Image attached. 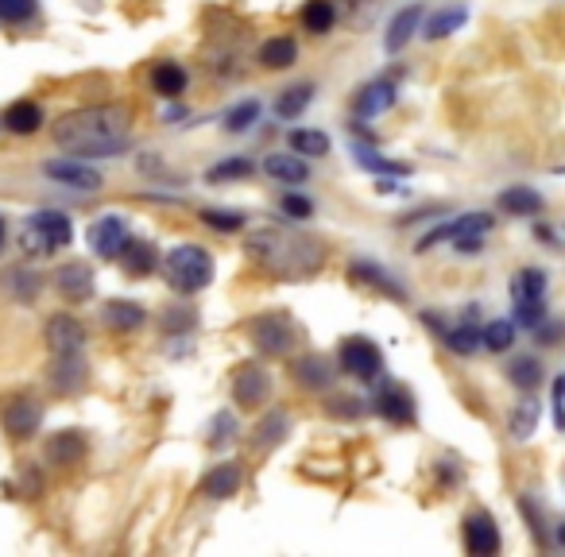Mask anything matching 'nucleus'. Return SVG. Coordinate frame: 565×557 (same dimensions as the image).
Listing matches in <instances>:
<instances>
[{
	"instance_id": "obj_1",
	"label": "nucleus",
	"mask_w": 565,
	"mask_h": 557,
	"mask_svg": "<svg viewBox=\"0 0 565 557\" xmlns=\"http://www.w3.org/2000/svg\"><path fill=\"white\" fill-rule=\"evenodd\" d=\"M132 136V120L117 105H90V109H74L59 117L55 124V144L66 155H78V159H109L120 155L128 147Z\"/></svg>"
},
{
	"instance_id": "obj_2",
	"label": "nucleus",
	"mask_w": 565,
	"mask_h": 557,
	"mask_svg": "<svg viewBox=\"0 0 565 557\" xmlns=\"http://www.w3.org/2000/svg\"><path fill=\"white\" fill-rule=\"evenodd\" d=\"M248 256L260 267H268L271 275H283V279H306L322 267V248L314 240H302L291 233H275L264 229L248 240Z\"/></svg>"
},
{
	"instance_id": "obj_3",
	"label": "nucleus",
	"mask_w": 565,
	"mask_h": 557,
	"mask_svg": "<svg viewBox=\"0 0 565 557\" xmlns=\"http://www.w3.org/2000/svg\"><path fill=\"white\" fill-rule=\"evenodd\" d=\"M163 271H167V283L182 294H198L213 283V260H209L206 248H198V244L171 248L167 260H163Z\"/></svg>"
},
{
	"instance_id": "obj_4",
	"label": "nucleus",
	"mask_w": 565,
	"mask_h": 557,
	"mask_svg": "<svg viewBox=\"0 0 565 557\" xmlns=\"http://www.w3.org/2000/svg\"><path fill=\"white\" fill-rule=\"evenodd\" d=\"M70 236H74V225H70L66 213H59V209H39V213H31L28 221H24L20 244H24L28 256L43 260V256H55L59 248H66Z\"/></svg>"
},
{
	"instance_id": "obj_5",
	"label": "nucleus",
	"mask_w": 565,
	"mask_h": 557,
	"mask_svg": "<svg viewBox=\"0 0 565 557\" xmlns=\"http://www.w3.org/2000/svg\"><path fill=\"white\" fill-rule=\"evenodd\" d=\"M39 422H43V403L39 399H31V395H12V399H4V407H0V426H4V434L16 441L31 438L35 430H39Z\"/></svg>"
},
{
	"instance_id": "obj_6",
	"label": "nucleus",
	"mask_w": 565,
	"mask_h": 557,
	"mask_svg": "<svg viewBox=\"0 0 565 557\" xmlns=\"http://www.w3.org/2000/svg\"><path fill=\"white\" fill-rule=\"evenodd\" d=\"M248 333H252V341H256V349L260 352L283 356V352H291V345H295L298 329L287 314H264V318L248 322Z\"/></svg>"
},
{
	"instance_id": "obj_7",
	"label": "nucleus",
	"mask_w": 565,
	"mask_h": 557,
	"mask_svg": "<svg viewBox=\"0 0 565 557\" xmlns=\"http://www.w3.org/2000/svg\"><path fill=\"white\" fill-rule=\"evenodd\" d=\"M341 368L357 380H380L384 372V352L376 349L368 337H349L341 345Z\"/></svg>"
},
{
	"instance_id": "obj_8",
	"label": "nucleus",
	"mask_w": 565,
	"mask_h": 557,
	"mask_svg": "<svg viewBox=\"0 0 565 557\" xmlns=\"http://www.w3.org/2000/svg\"><path fill=\"white\" fill-rule=\"evenodd\" d=\"M43 175L55 178L59 186H70V190H101V175L93 171L90 163H82L78 155L74 159H51L47 167H43Z\"/></svg>"
},
{
	"instance_id": "obj_9",
	"label": "nucleus",
	"mask_w": 565,
	"mask_h": 557,
	"mask_svg": "<svg viewBox=\"0 0 565 557\" xmlns=\"http://www.w3.org/2000/svg\"><path fill=\"white\" fill-rule=\"evenodd\" d=\"M124 244H128V225L117 213H109V217H101V221L90 225V248L101 260H117Z\"/></svg>"
},
{
	"instance_id": "obj_10",
	"label": "nucleus",
	"mask_w": 565,
	"mask_h": 557,
	"mask_svg": "<svg viewBox=\"0 0 565 557\" xmlns=\"http://www.w3.org/2000/svg\"><path fill=\"white\" fill-rule=\"evenodd\" d=\"M90 380V368L82 360V352H55V364H51V387L59 395H74L82 391Z\"/></svg>"
},
{
	"instance_id": "obj_11",
	"label": "nucleus",
	"mask_w": 565,
	"mask_h": 557,
	"mask_svg": "<svg viewBox=\"0 0 565 557\" xmlns=\"http://www.w3.org/2000/svg\"><path fill=\"white\" fill-rule=\"evenodd\" d=\"M465 550L476 557H492L500 550V530H496V519L488 511H473L465 519Z\"/></svg>"
},
{
	"instance_id": "obj_12",
	"label": "nucleus",
	"mask_w": 565,
	"mask_h": 557,
	"mask_svg": "<svg viewBox=\"0 0 565 557\" xmlns=\"http://www.w3.org/2000/svg\"><path fill=\"white\" fill-rule=\"evenodd\" d=\"M492 229V217L488 213H469V217H457V221H449L442 229H434V233H426L418 240V252H430L434 244H442V240H461V236H484Z\"/></svg>"
},
{
	"instance_id": "obj_13",
	"label": "nucleus",
	"mask_w": 565,
	"mask_h": 557,
	"mask_svg": "<svg viewBox=\"0 0 565 557\" xmlns=\"http://www.w3.org/2000/svg\"><path fill=\"white\" fill-rule=\"evenodd\" d=\"M268 391H271V380L260 364H244V368H237L233 395H237L240 407H260V403H268Z\"/></svg>"
},
{
	"instance_id": "obj_14",
	"label": "nucleus",
	"mask_w": 565,
	"mask_h": 557,
	"mask_svg": "<svg viewBox=\"0 0 565 557\" xmlns=\"http://www.w3.org/2000/svg\"><path fill=\"white\" fill-rule=\"evenodd\" d=\"M55 287L66 302H82V298H90L93 294V267L82 264V260H70V264L59 267V275H55Z\"/></svg>"
},
{
	"instance_id": "obj_15",
	"label": "nucleus",
	"mask_w": 565,
	"mask_h": 557,
	"mask_svg": "<svg viewBox=\"0 0 565 557\" xmlns=\"http://www.w3.org/2000/svg\"><path fill=\"white\" fill-rule=\"evenodd\" d=\"M376 411L384 414L387 422H399V426H411V422H415V395H411L407 387H399V383H391V387H384V391L376 395Z\"/></svg>"
},
{
	"instance_id": "obj_16",
	"label": "nucleus",
	"mask_w": 565,
	"mask_h": 557,
	"mask_svg": "<svg viewBox=\"0 0 565 557\" xmlns=\"http://www.w3.org/2000/svg\"><path fill=\"white\" fill-rule=\"evenodd\" d=\"M47 345H51V352H82V345H86V325L78 322V318H70V314L51 318L47 322Z\"/></svg>"
},
{
	"instance_id": "obj_17",
	"label": "nucleus",
	"mask_w": 565,
	"mask_h": 557,
	"mask_svg": "<svg viewBox=\"0 0 565 557\" xmlns=\"http://www.w3.org/2000/svg\"><path fill=\"white\" fill-rule=\"evenodd\" d=\"M395 105V82L391 78H380V82H368V86L357 93V117L360 120H372L387 113Z\"/></svg>"
},
{
	"instance_id": "obj_18",
	"label": "nucleus",
	"mask_w": 565,
	"mask_h": 557,
	"mask_svg": "<svg viewBox=\"0 0 565 557\" xmlns=\"http://www.w3.org/2000/svg\"><path fill=\"white\" fill-rule=\"evenodd\" d=\"M86 457V438L78 430H62L59 438L47 441V461L59 465V469H70V465H82Z\"/></svg>"
},
{
	"instance_id": "obj_19",
	"label": "nucleus",
	"mask_w": 565,
	"mask_h": 557,
	"mask_svg": "<svg viewBox=\"0 0 565 557\" xmlns=\"http://www.w3.org/2000/svg\"><path fill=\"white\" fill-rule=\"evenodd\" d=\"M349 275L357 279V283H364V287H376V291H384L387 298H395V302H407V291H403V283L399 279H391L384 267H376V264H353L349 267Z\"/></svg>"
},
{
	"instance_id": "obj_20",
	"label": "nucleus",
	"mask_w": 565,
	"mask_h": 557,
	"mask_svg": "<svg viewBox=\"0 0 565 557\" xmlns=\"http://www.w3.org/2000/svg\"><path fill=\"white\" fill-rule=\"evenodd\" d=\"M442 341L453 352H461V356H469V352H476L484 345V329H476V306H469L465 322L457 325V329H442Z\"/></svg>"
},
{
	"instance_id": "obj_21",
	"label": "nucleus",
	"mask_w": 565,
	"mask_h": 557,
	"mask_svg": "<svg viewBox=\"0 0 565 557\" xmlns=\"http://www.w3.org/2000/svg\"><path fill=\"white\" fill-rule=\"evenodd\" d=\"M418 24H422V8H418V4H407V8L391 20V28H387V39H384L387 51H391V55L403 51V47L411 43V35L418 31Z\"/></svg>"
},
{
	"instance_id": "obj_22",
	"label": "nucleus",
	"mask_w": 565,
	"mask_h": 557,
	"mask_svg": "<svg viewBox=\"0 0 565 557\" xmlns=\"http://www.w3.org/2000/svg\"><path fill=\"white\" fill-rule=\"evenodd\" d=\"M4 128L16 132V136H31V132L43 128V109H39L35 101H16V105H8V113H4Z\"/></svg>"
},
{
	"instance_id": "obj_23",
	"label": "nucleus",
	"mask_w": 565,
	"mask_h": 557,
	"mask_svg": "<svg viewBox=\"0 0 565 557\" xmlns=\"http://www.w3.org/2000/svg\"><path fill=\"white\" fill-rule=\"evenodd\" d=\"M264 171H268L271 178H279V182H287V186L306 182V175H310V167H306V159H302L298 151H291V155H268V159H264Z\"/></svg>"
},
{
	"instance_id": "obj_24",
	"label": "nucleus",
	"mask_w": 565,
	"mask_h": 557,
	"mask_svg": "<svg viewBox=\"0 0 565 557\" xmlns=\"http://www.w3.org/2000/svg\"><path fill=\"white\" fill-rule=\"evenodd\" d=\"M237 488H240V469H237V465H213V472H209L206 480H202V496H209V499L237 496Z\"/></svg>"
},
{
	"instance_id": "obj_25",
	"label": "nucleus",
	"mask_w": 565,
	"mask_h": 557,
	"mask_svg": "<svg viewBox=\"0 0 565 557\" xmlns=\"http://www.w3.org/2000/svg\"><path fill=\"white\" fill-rule=\"evenodd\" d=\"M117 260L128 275H151V271H155V248L144 244V240H128V244L120 248Z\"/></svg>"
},
{
	"instance_id": "obj_26",
	"label": "nucleus",
	"mask_w": 565,
	"mask_h": 557,
	"mask_svg": "<svg viewBox=\"0 0 565 557\" xmlns=\"http://www.w3.org/2000/svg\"><path fill=\"white\" fill-rule=\"evenodd\" d=\"M144 318H148V314H144V306H136V302H109V306H105V325L117 329V333L140 329Z\"/></svg>"
},
{
	"instance_id": "obj_27",
	"label": "nucleus",
	"mask_w": 565,
	"mask_h": 557,
	"mask_svg": "<svg viewBox=\"0 0 565 557\" xmlns=\"http://www.w3.org/2000/svg\"><path fill=\"white\" fill-rule=\"evenodd\" d=\"M511 298L515 302H542L546 298V275L535 267H523L515 279H511Z\"/></svg>"
},
{
	"instance_id": "obj_28",
	"label": "nucleus",
	"mask_w": 565,
	"mask_h": 557,
	"mask_svg": "<svg viewBox=\"0 0 565 557\" xmlns=\"http://www.w3.org/2000/svg\"><path fill=\"white\" fill-rule=\"evenodd\" d=\"M295 59H298V47H295V39H287V35L268 39V43L260 47V62H264L268 70H287V66H295Z\"/></svg>"
},
{
	"instance_id": "obj_29",
	"label": "nucleus",
	"mask_w": 565,
	"mask_h": 557,
	"mask_svg": "<svg viewBox=\"0 0 565 557\" xmlns=\"http://www.w3.org/2000/svg\"><path fill=\"white\" fill-rule=\"evenodd\" d=\"M465 20H469L465 8H442V12H434V16L422 24V35H426V39H446L453 31H461Z\"/></svg>"
},
{
	"instance_id": "obj_30",
	"label": "nucleus",
	"mask_w": 565,
	"mask_h": 557,
	"mask_svg": "<svg viewBox=\"0 0 565 557\" xmlns=\"http://www.w3.org/2000/svg\"><path fill=\"white\" fill-rule=\"evenodd\" d=\"M151 86H155V93H163V97H182V89H186V70L175 66V62H159V66L151 70Z\"/></svg>"
},
{
	"instance_id": "obj_31",
	"label": "nucleus",
	"mask_w": 565,
	"mask_h": 557,
	"mask_svg": "<svg viewBox=\"0 0 565 557\" xmlns=\"http://www.w3.org/2000/svg\"><path fill=\"white\" fill-rule=\"evenodd\" d=\"M333 20H337L333 0H310V4L302 8V28L314 31V35H326V31L333 28Z\"/></svg>"
},
{
	"instance_id": "obj_32",
	"label": "nucleus",
	"mask_w": 565,
	"mask_h": 557,
	"mask_svg": "<svg viewBox=\"0 0 565 557\" xmlns=\"http://www.w3.org/2000/svg\"><path fill=\"white\" fill-rule=\"evenodd\" d=\"M0 283H4V291L16 294L20 302H28V298H35V294H39V275H35V271H28V267H8Z\"/></svg>"
},
{
	"instance_id": "obj_33",
	"label": "nucleus",
	"mask_w": 565,
	"mask_h": 557,
	"mask_svg": "<svg viewBox=\"0 0 565 557\" xmlns=\"http://www.w3.org/2000/svg\"><path fill=\"white\" fill-rule=\"evenodd\" d=\"M500 206L507 213H515V217H531V213L542 209V198H538L535 190H527V186H511V190L500 194Z\"/></svg>"
},
{
	"instance_id": "obj_34",
	"label": "nucleus",
	"mask_w": 565,
	"mask_h": 557,
	"mask_svg": "<svg viewBox=\"0 0 565 557\" xmlns=\"http://www.w3.org/2000/svg\"><path fill=\"white\" fill-rule=\"evenodd\" d=\"M511 438H519V441H527L531 434L538 430V403L535 399H523L515 411H511Z\"/></svg>"
},
{
	"instance_id": "obj_35",
	"label": "nucleus",
	"mask_w": 565,
	"mask_h": 557,
	"mask_svg": "<svg viewBox=\"0 0 565 557\" xmlns=\"http://www.w3.org/2000/svg\"><path fill=\"white\" fill-rule=\"evenodd\" d=\"M291 151L310 155V159L329 155V136L326 132H314V128H295V132H291Z\"/></svg>"
},
{
	"instance_id": "obj_36",
	"label": "nucleus",
	"mask_w": 565,
	"mask_h": 557,
	"mask_svg": "<svg viewBox=\"0 0 565 557\" xmlns=\"http://www.w3.org/2000/svg\"><path fill=\"white\" fill-rule=\"evenodd\" d=\"M295 380L306 383V387H329L333 372H329V364L322 360V356H306V360H298L295 364Z\"/></svg>"
},
{
	"instance_id": "obj_37",
	"label": "nucleus",
	"mask_w": 565,
	"mask_h": 557,
	"mask_svg": "<svg viewBox=\"0 0 565 557\" xmlns=\"http://www.w3.org/2000/svg\"><path fill=\"white\" fill-rule=\"evenodd\" d=\"M287 426H291V422H287V414L279 411V414H268V418H264V422H260V426H256V449H271V445H279V441L287 438Z\"/></svg>"
},
{
	"instance_id": "obj_38",
	"label": "nucleus",
	"mask_w": 565,
	"mask_h": 557,
	"mask_svg": "<svg viewBox=\"0 0 565 557\" xmlns=\"http://www.w3.org/2000/svg\"><path fill=\"white\" fill-rule=\"evenodd\" d=\"M507 376L515 387H523V391H535L538 383H542V364H538L535 356H519L511 368H507Z\"/></svg>"
},
{
	"instance_id": "obj_39",
	"label": "nucleus",
	"mask_w": 565,
	"mask_h": 557,
	"mask_svg": "<svg viewBox=\"0 0 565 557\" xmlns=\"http://www.w3.org/2000/svg\"><path fill=\"white\" fill-rule=\"evenodd\" d=\"M310 93H314L310 86H291L283 97H279V101H275V113H279V117H287V120H295L298 113L310 105Z\"/></svg>"
},
{
	"instance_id": "obj_40",
	"label": "nucleus",
	"mask_w": 565,
	"mask_h": 557,
	"mask_svg": "<svg viewBox=\"0 0 565 557\" xmlns=\"http://www.w3.org/2000/svg\"><path fill=\"white\" fill-rule=\"evenodd\" d=\"M511 345H515V325H511V322H492V325H484V349L507 352Z\"/></svg>"
},
{
	"instance_id": "obj_41",
	"label": "nucleus",
	"mask_w": 565,
	"mask_h": 557,
	"mask_svg": "<svg viewBox=\"0 0 565 557\" xmlns=\"http://www.w3.org/2000/svg\"><path fill=\"white\" fill-rule=\"evenodd\" d=\"M357 163L364 171H376V175H407V167L403 163H391V159H380L376 151H368V147H357Z\"/></svg>"
},
{
	"instance_id": "obj_42",
	"label": "nucleus",
	"mask_w": 565,
	"mask_h": 557,
	"mask_svg": "<svg viewBox=\"0 0 565 557\" xmlns=\"http://www.w3.org/2000/svg\"><path fill=\"white\" fill-rule=\"evenodd\" d=\"M202 221H206L209 229H221V233H237V229H244V213H237V209H206Z\"/></svg>"
},
{
	"instance_id": "obj_43",
	"label": "nucleus",
	"mask_w": 565,
	"mask_h": 557,
	"mask_svg": "<svg viewBox=\"0 0 565 557\" xmlns=\"http://www.w3.org/2000/svg\"><path fill=\"white\" fill-rule=\"evenodd\" d=\"M256 117H260V101H244V105H237V109L225 117V128H229V132H244V128L256 124Z\"/></svg>"
},
{
	"instance_id": "obj_44",
	"label": "nucleus",
	"mask_w": 565,
	"mask_h": 557,
	"mask_svg": "<svg viewBox=\"0 0 565 557\" xmlns=\"http://www.w3.org/2000/svg\"><path fill=\"white\" fill-rule=\"evenodd\" d=\"M39 0H0V20L4 24H24L28 16H35Z\"/></svg>"
},
{
	"instance_id": "obj_45",
	"label": "nucleus",
	"mask_w": 565,
	"mask_h": 557,
	"mask_svg": "<svg viewBox=\"0 0 565 557\" xmlns=\"http://www.w3.org/2000/svg\"><path fill=\"white\" fill-rule=\"evenodd\" d=\"M233 434H237V418L229 411H221L213 418V426H209V441L213 445H225V441H233Z\"/></svg>"
},
{
	"instance_id": "obj_46",
	"label": "nucleus",
	"mask_w": 565,
	"mask_h": 557,
	"mask_svg": "<svg viewBox=\"0 0 565 557\" xmlns=\"http://www.w3.org/2000/svg\"><path fill=\"white\" fill-rule=\"evenodd\" d=\"M240 175H252V163L248 159H229V163H221V167L209 171V182H217V178H240Z\"/></svg>"
},
{
	"instance_id": "obj_47",
	"label": "nucleus",
	"mask_w": 565,
	"mask_h": 557,
	"mask_svg": "<svg viewBox=\"0 0 565 557\" xmlns=\"http://www.w3.org/2000/svg\"><path fill=\"white\" fill-rule=\"evenodd\" d=\"M283 213L295 217V221H306V217L314 213V206H310L306 198H298V194H287V198H283Z\"/></svg>"
},
{
	"instance_id": "obj_48",
	"label": "nucleus",
	"mask_w": 565,
	"mask_h": 557,
	"mask_svg": "<svg viewBox=\"0 0 565 557\" xmlns=\"http://www.w3.org/2000/svg\"><path fill=\"white\" fill-rule=\"evenodd\" d=\"M554 426L565 430V380L554 383Z\"/></svg>"
},
{
	"instance_id": "obj_49",
	"label": "nucleus",
	"mask_w": 565,
	"mask_h": 557,
	"mask_svg": "<svg viewBox=\"0 0 565 557\" xmlns=\"http://www.w3.org/2000/svg\"><path fill=\"white\" fill-rule=\"evenodd\" d=\"M198 322V318H194V310H190V306H182V314H167V329H190V325Z\"/></svg>"
},
{
	"instance_id": "obj_50",
	"label": "nucleus",
	"mask_w": 565,
	"mask_h": 557,
	"mask_svg": "<svg viewBox=\"0 0 565 557\" xmlns=\"http://www.w3.org/2000/svg\"><path fill=\"white\" fill-rule=\"evenodd\" d=\"M357 399H333L329 403V414H345V418H353V414H360V407H353Z\"/></svg>"
},
{
	"instance_id": "obj_51",
	"label": "nucleus",
	"mask_w": 565,
	"mask_h": 557,
	"mask_svg": "<svg viewBox=\"0 0 565 557\" xmlns=\"http://www.w3.org/2000/svg\"><path fill=\"white\" fill-rule=\"evenodd\" d=\"M24 492H28L31 499L43 492V480H39V472L35 469H24Z\"/></svg>"
},
{
	"instance_id": "obj_52",
	"label": "nucleus",
	"mask_w": 565,
	"mask_h": 557,
	"mask_svg": "<svg viewBox=\"0 0 565 557\" xmlns=\"http://www.w3.org/2000/svg\"><path fill=\"white\" fill-rule=\"evenodd\" d=\"M0 248H4V217H0Z\"/></svg>"
},
{
	"instance_id": "obj_53",
	"label": "nucleus",
	"mask_w": 565,
	"mask_h": 557,
	"mask_svg": "<svg viewBox=\"0 0 565 557\" xmlns=\"http://www.w3.org/2000/svg\"><path fill=\"white\" fill-rule=\"evenodd\" d=\"M558 538H562V542H565V527H562V530H558Z\"/></svg>"
}]
</instances>
